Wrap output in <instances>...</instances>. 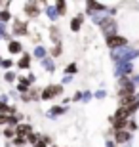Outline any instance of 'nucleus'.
Here are the masks:
<instances>
[{"mask_svg": "<svg viewBox=\"0 0 139 147\" xmlns=\"http://www.w3.org/2000/svg\"><path fill=\"white\" fill-rule=\"evenodd\" d=\"M61 94H63V86L52 84V86H48L46 90H42L40 98H42V99H52V98H55V96H61Z\"/></svg>", "mask_w": 139, "mask_h": 147, "instance_id": "nucleus-1", "label": "nucleus"}, {"mask_svg": "<svg viewBox=\"0 0 139 147\" xmlns=\"http://www.w3.org/2000/svg\"><path fill=\"white\" fill-rule=\"evenodd\" d=\"M128 40L124 36H118V34H112V36H107V46L109 48H120V46H126Z\"/></svg>", "mask_w": 139, "mask_h": 147, "instance_id": "nucleus-2", "label": "nucleus"}, {"mask_svg": "<svg viewBox=\"0 0 139 147\" xmlns=\"http://www.w3.org/2000/svg\"><path fill=\"white\" fill-rule=\"evenodd\" d=\"M29 134H31V126L29 124H19L15 128V136H19V138H27Z\"/></svg>", "mask_w": 139, "mask_h": 147, "instance_id": "nucleus-3", "label": "nucleus"}, {"mask_svg": "<svg viewBox=\"0 0 139 147\" xmlns=\"http://www.w3.org/2000/svg\"><path fill=\"white\" fill-rule=\"evenodd\" d=\"M25 13L31 17H36L38 13H40V10H38V4H34V2H31V4L25 6Z\"/></svg>", "mask_w": 139, "mask_h": 147, "instance_id": "nucleus-4", "label": "nucleus"}, {"mask_svg": "<svg viewBox=\"0 0 139 147\" xmlns=\"http://www.w3.org/2000/svg\"><path fill=\"white\" fill-rule=\"evenodd\" d=\"M111 122H112V126L116 128V132H120V130L126 128V122H128V120H126V119H114V117H111Z\"/></svg>", "mask_w": 139, "mask_h": 147, "instance_id": "nucleus-5", "label": "nucleus"}, {"mask_svg": "<svg viewBox=\"0 0 139 147\" xmlns=\"http://www.w3.org/2000/svg\"><path fill=\"white\" fill-rule=\"evenodd\" d=\"M8 50H10V54H19L21 52V42H17V40H10V44H8Z\"/></svg>", "mask_w": 139, "mask_h": 147, "instance_id": "nucleus-6", "label": "nucleus"}, {"mask_svg": "<svg viewBox=\"0 0 139 147\" xmlns=\"http://www.w3.org/2000/svg\"><path fill=\"white\" fill-rule=\"evenodd\" d=\"M29 65H31V55L29 54H25L21 59L17 61V67H19V69H29Z\"/></svg>", "mask_w": 139, "mask_h": 147, "instance_id": "nucleus-7", "label": "nucleus"}, {"mask_svg": "<svg viewBox=\"0 0 139 147\" xmlns=\"http://www.w3.org/2000/svg\"><path fill=\"white\" fill-rule=\"evenodd\" d=\"M13 107H11V105H6L4 101H2V103H0V115H6V117H10V115H13Z\"/></svg>", "mask_w": 139, "mask_h": 147, "instance_id": "nucleus-8", "label": "nucleus"}, {"mask_svg": "<svg viewBox=\"0 0 139 147\" xmlns=\"http://www.w3.org/2000/svg\"><path fill=\"white\" fill-rule=\"evenodd\" d=\"M114 140H116V143H124V142H128V140H130V134H128V132H124V130H120V132H116Z\"/></svg>", "mask_w": 139, "mask_h": 147, "instance_id": "nucleus-9", "label": "nucleus"}, {"mask_svg": "<svg viewBox=\"0 0 139 147\" xmlns=\"http://www.w3.org/2000/svg\"><path fill=\"white\" fill-rule=\"evenodd\" d=\"M17 92H19V94H23V96H25V94L29 92V80H27V78H21L19 86H17Z\"/></svg>", "mask_w": 139, "mask_h": 147, "instance_id": "nucleus-10", "label": "nucleus"}, {"mask_svg": "<svg viewBox=\"0 0 139 147\" xmlns=\"http://www.w3.org/2000/svg\"><path fill=\"white\" fill-rule=\"evenodd\" d=\"M80 25H82V16H78V17H75V19H73V21H71V29H73V31H80Z\"/></svg>", "mask_w": 139, "mask_h": 147, "instance_id": "nucleus-11", "label": "nucleus"}, {"mask_svg": "<svg viewBox=\"0 0 139 147\" xmlns=\"http://www.w3.org/2000/svg\"><path fill=\"white\" fill-rule=\"evenodd\" d=\"M55 10H57V13H59V16H63V13H65V10H67V4H65L63 0H59V2H55Z\"/></svg>", "mask_w": 139, "mask_h": 147, "instance_id": "nucleus-12", "label": "nucleus"}, {"mask_svg": "<svg viewBox=\"0 0 139 147\" xmlns=\"http://www.w3.org/2000/svg\"><path fill=\"white\" fill-rule=\"evenodd\" d=\"M15 33H17V34H27V25L17 21V23H15Z\"/></svg>", "mask_w": 139, "mask_h": 147, "instance_id": "nucleus-13", "label": "nucleus"}, {"mask_svg": "<svg viewBox=\"0 0 139 147\" xmlns=\"http://www.w3.org/2000/svg\"><path fill=\"white\" fill-rule=\"evenodd\" d=\"M6 124L8 126H19V122H17V117H13V115H10V117H8V119H6Z\"/></svg>", "mask_w": 139, "mask_h": 147, "instance_id": "nucleus-14", "label": "nucleus"}, {"mask_svg": "<svg viewBox=\"0 0 139 147\" xmlns=\"http://www.w3.org/2000/svg\"><path fill=\"white\" fill-rule=\"evenodd\" d=\"M10 17H11V13L8 10H2V11H0V21H10Z\"/></svg>", "mask_w": 139, "mask_h": 147, "instance_id": "nucleus-15", "label": "nucleus"}, {"mask_svg": "<svg viewBox=\"0 0 139 147\" xmlns=\"http://www.w3.org/2000/svg\"><path fill=\"white\" fill-rule=\"evenodd\" d=\"M4 136L8 138V140H13V138H15V130H11V128H6V130H4Z\"/></svg>", "mask_w": 139, "mask_h": 147, "instance_id": "nucleus-16", "label": "nucleus"}, {"mask_svg": "<svg viewBox=\"0 0 139 147\" xmlns=\"http://www.w3.org/2000/svg\"><path fill=\"white\" fill-rule=\"evenodd\" d=\"M27 142H31V143H34V145H36V143L40 142V140H38V136H36V134H32V132H31V134L27 136Z\"/></svg>", "mask_w": 139, "mask_h": 147, "instance_id": "nucleus-17", "label": "nucleus"}, {"mask_svg": "<svg viewBox=\"0 0 139 147\" xmlns=\"http://www.w3.org/2000/svg\"><path fill=\"white\" fill-rule=\"evenodd\" d=\"M13 143H15V145H25V143H27V138H19V136H15V138H13Z\"/></svg>", "mask_w": 139, "mask_h": 147, "instance_id": "nucleus-18", "label": "nucleus"}, {"mask_svg": "<svg viewBox=\"0 0 139 147\" xmlns=\"http://www.w3.org/2000/svg\"><path fill=\"white\" fill-rule=\"evenodd\" d=\"M4 78H6V80H8V82H13V80H15V75H13V73H11V71H8V73H6V75H4Z\"/></svg>", "mask_w": 139, "mask_h": 147, "instance_id": "nucleus-19", "label": "nucleus"}, {"mask_svg": "<svg viewBox=\"0 0 139 147\" xmlns=\"http://www.w3.org/2000/svg\"><path fill=\"white\" fill-rule=\"evenodd\" d=\"M0 65L8 69V67H11V61H10V59H4V61H0Z\"/></svg>", "mask_w": 139, "mask_h": 147, "instance_id": "nucleus-20", "label": "nucleus"}, {"mask_svg": "<svg viewBox=\"0 0 139 147\" xmlns=\"http://www.w3.org/2000/svg\"><path fill=\"white\" fill-rule=\"evenodd\" d=\"M67 73H76V65L75 63H71V65L67 67Z\"/></svg>", "mask_w": 139, "mask_h": 147, "instance_id": "nucleus-21", "label": "nucleus"}, {"mask_svg": "<svg viewBox=\"0 0 139 147\" xmlns=\"http://www.w3.org/2000/svg\"><path fill=\"white\" fill-rule=\"evenodd\" d=\"M52 54H54V55H59V54H61V46H55V48L52 50Z\"/></svg>", "mask_w": 139, "mask_h": 147, "instance_id": "nucleus-22", "label": "nucleus"}, {"mask_svg": "<svg viewBox=\"0 0 139 147\" xmlns=\"http://www.w3.org/2000/svg\"><path fill=\"white\" fill-rule=\"evenodd\" d=\"M44 54H46V52H44V48H40V46H38V48H36V55H38V57H42Z\"/></svg>", "mask_w": 139, "mask_h": 147, "instance_id": "nucleus-23", "label": "nucleus"}, {"mask_svg": "<svg viewBox=\"0 0 139 147\" xmlns=\"http://www.w3.org/2000/svg\"><path fill=\"white\" fill-rule=\"evenodd\" d=\"M6 119H8L6 115H0V124H4V122H6Z\"/></svg>", "mask_w": 139, "mask_h": 147, "instance_id": "nucleus-24", "label": "nucleus"}, {"mask_svg": "<svg viewBox=\"0 0 139 147\" xmlns=\"http://www.w3.org/2000/svg\"><path fill=\"white\" fill-rule=\"evenodd\" d=\"M34 147H46V143H44L42 140H40V142H38V143H36V145H34Z\"/></svg>", "mask_w": 139, "mask_h": 147, "instance_id": "nucleus-25", "label": "nucleus"}, {"mask_svg": "<svg viewBox=\"0 0 139 147\" xmlns=\"http://www.w3.org/2000/svg\"><path fill=\"white\" fill-rule=\"evenodd\" d=\"M0 36H4V25H0Z\"/></svg>", "mask_w": 139, "mask_h": 147, "instance_id": "nucleus-26", "label": "nucleus"}, {"mask_svg": "<svg viewBox=\"0 0 139 147\" xmlns=\"http://www.w3.org/2000/svg\"><path fill=\"white\" fill-rule=\"evenodd\" d=\"M54 147H55V145H54Z\"/></svg>", "mask_w": 139, "mask_h": 147, "instance_id": "nucleus-27", "label": "nucleus"}]
</instances>
